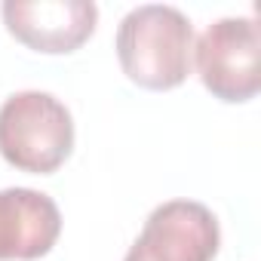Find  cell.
<instances>
[{
    "instance_id": "6da1fadb",
    "label": "cell",
    "mask_w": 261,
    "mask_h": 261,
    "mask_svg": "<svg viewBox=\"0 0 261 261\" xmlns=\"http://www.w3.org/2000/svg\"><path fill=\"white\" fill-rule=\"evenodd\" d=\"M114 46L123 74L136 86L166 92L191 74L194 28L181 10L145 4L123 16Z\"/></svg>"
},
{
    "instance_id": "7a4b0ae2",
    "label": "cell",
    "mask_w": 261,
    "mask_h": 261,
    "mask_svg": "<svg viewBox=\"0 0 261 261\" xmlns=\"http://www.w3.org/2000/svg\"><path fill=\"white\" fill-rule=\"evenodd\" d=\"M71 151L74 120L56 95L25 89L0 105V157L19 172L49 175Z\"/></svg>"
},
{
    "instance_id": "3957f363",
    "label": "cell",
    "mask_w": 261,
    "mask_h": 261,
    "mask_svg": "<svg viewBox=\"0 0 261 261\" xmlns=\"http://www.w3.org/2000/svg\"><path fill=\"white\" fill-rule=\"evenodd\" d=\"M194 62L203 86L227 105H240L261 89V34L255 19H218L197 46Z\"/></svg>"
},
{
    "instance_id": "277c9868",
    "label": "cell",
    "mask_w": 261,
    "mask_h": 261,
    "mask_svg": "<svg viewBox=\"0 0 261 261\" xmlns=\"http://www.w3.org/2000/svg\"><path fill=\"white\" fill-rule=\"evenodd\" d=\"M221 246L218 218L197 200L160 203L123 261H212Z\"/></svg>"
},
{
    "instance_id": "5b68a950",
    "label": "cell",
    "mask_w": 261,
    "mask_h": 261,
    "mask_svg": "<svg viewBox=\"0 0 261 261\" xmlns=\"http://www.w3.org/2000/svg\"><path fill=\"white\" fill-rule=\"evenodd\" d=\"M0 13L7 31L22 46L46 56L80 49L98 22V7L89 0H37V4L7 0Z\"/></svg>"
},
{
    "instance_id": "8992f818",
    "label": "cell",
    "mask_w": 261,
    "mask_h": 261,
    "mask_svg": "<svg viewBox=\"0 0 261 261\" xmlns=\"http://www.w3.org/2000/svg\"><path fill=\"white\" fill-rule=\"evenodd\" d=\"M62 212L53 197L31 188L0 191V261H37L53 252Z\"/></svg>"
}]
</instances>
